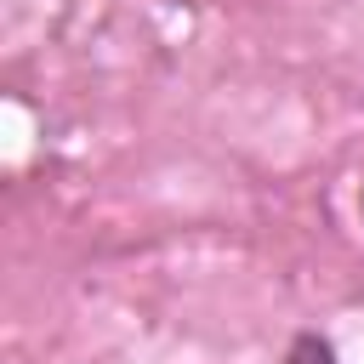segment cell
I'll list each match as a JSON object with an SVG mask.
<instances>
[{
    "mask_svg": "<svg viewBox=\"0 0 364 364\" xmlns=\"http://www.w3.org/2000/svg\"><path fill=\"white\" fill-rule=\"evenodd\" d=\"M290 364H336V353H330V341H318V336H301V341L290 347Z\"/></svg>",
    "mask_w": 364,
    "mask_h": 364,
    "instance_id": "cell-1",
    "label": "cell"
}]
</instances>
